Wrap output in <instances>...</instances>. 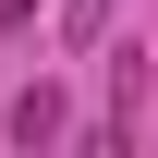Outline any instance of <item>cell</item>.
I'll return each mask as SVG.
<instances>
[{"mask_svg":"<svg viewBox=\"0 0 158 158\" xmlns=\"http://www.w3.org/2000/svg\"><path fill=\"white\" fill-rule=\"evenodd\" d=\"M0 134H12V146H61V134H73V98H61V85H24V98L0 110Z\"/></svg>","mask_w":158,"mask_h":158,"instance_id":"1","label":"cell"}]
</instances>
